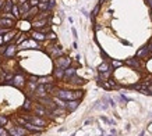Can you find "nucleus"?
Masks as SVG:
<instances>
[{"label":"nucleus","instance_id":"f257e3e1","mask_svg":"<svg viewBox=\"0 0 152 136\" xmlns=\"http://www.w3.org/2000/svg\"><path fill=\"white\" fill-rule=\"evenodd\" d=\"M57 96H59V99H61V100H67V101L75 100L74 92H70V90H59L57 92Z\"/></svg>","mask_w":152,"mask_h":136},{"label":"nucleus","instance_id":"f03ea898","mask_svg":"<svg viewBox=\"0 0 152 136\" xmlns=\"http://www.w3.org/2000/svg\"><path fill=\"white\" fill-rule=\"evenodd\" d=\"M56 63H57V67H60L63 70H67L68 65L71 64V60L68 58V57H59Z\"/></svg>","mask_w":152,"mask_h":136},{"label":"nucleus","instance_id":"7ed1b4c3","mask_svg":"<svg viewBox=\"0 0 152 136\" xmlns=\"http://www.w3.org/2000/svg\"><path fill=\"white\" fill-rule=\"evenodd\" d=\"M28 121L31 122V124H34L35 126H39V128H42V126L46 125V121L42 119V118H39V117H31Z\"/></svg>","mask_w":152,"mask_h":136},{"label":"nucleus","instance_id":"20e7f679","mask_svg":"<svg viewBox=\"0 0 152 136\" xmlns=\"http://www.w3.org/2000/svg\"><path fill=\"white\" fill-rule=\"evenodd\" d=\"M78 106H80V101H78V100H71V101H67V106H66V108H67L68 112H73L74 110H77Z\"/></svg>","mask_w":152,"mask_h":136},{"label":"nucleus","instance_id":"39448f33","mask_svg":"<svg viewBox=\"0 0 152 136\" xmlns=\"http://www.w3.org/2000/svg\"><path fill=\"white\" fill-rule=\"evenodd\" d=\"M24 83H25V78L22 77V75H17V77L13 78V85H14V86L21 87Z\"/></svg>","mask_w":152,"mask_h":136},{"label":"nucleus","instance_id":"423d86ee","mask_svg":"<svg viewBox=\"0 0 152 136\" xmlns=\"http://www.w3.org/2000/svg\"><path fill=\"white\" fill-rule=\"evenodd\" d=\"M73 77H75V68H70L68 67L67 70H64V78L66 79H71Z\"/></svg>","mask_w":152,"mask_h":136},{"label":"nucleus","instance_id":"0eeeda50","mask_svg":"<svg viewBox=\"0 0 152 136\" xmlns=\"http://www.w3.org/2000/svg\"><path fill=\"white\" fill-rule=\"evenodd\" d=\"M46 86H43V85H39L38 87H36V90H35V93H36V96H39V97H42V96H46Z\"/></svg>","mask_w":152,"mask_h":136},{"label":"nucleus","instance_id":"6e6552de","mask_svg":"<svg viewBox=\"0 0 152 136\" xmlns=\"http://www.w3.org/2000/svg\"><path fill=\"white\" fill-rule=\"evenodd\" d=\"M53 75H54V78L60 79V78H63V77H64V70H63V68H60V67H56V68H54Z\"/></svg>","mask_w":152,"mask_h":136},{"label":"nucleus","instance_id":"1a4fd4ad","mask_svg":"<svg viewBox=\"0 0 152 136\" xmlns=\"http://www.w3.org/2000/svg\"><path fill=\"white\" fill-rule=\"evenodd\" d=\"M15 54V46H8L6 52H4V56L6 57H13Z\"/></svg>","mask_w":152,"mask_h":136},{"label":"nucleus","instance_id":"9d476101","mask_svg":"<svg viewBox=\"0 0 152 136\" xmlns=\"http://www.w3.org/2000/svg\"><path fill=\"white\" fill-rule=\"evenodd\" d=\"M127 65H130V67H133V68H140V63H138V60H135V58H128L127 61Z\"/></svg>","mask_w":152,"mask_h":136},{"label":"nucleus","instance_id":"9b49d317","mask_svg":"<svg viewBox=\"0 0 152 136\" xmlns=\"http://www.w3.org/2000/svg\"><path fill=\"white\" fill-rule=\"evenodd\" d=\"M98 71H99V72H107V71H110L109 64H107V63H102L101 65L98 67Z\"/></svg>","mask_w":152,"mask_h":136},{"label":"nucleus","instance_id":"f8f14e48","mask_svg":"<svg viewBox=\"0 0 152 136\" xmlns=\"http://www.w3.org/2000/svg\"><path fill=\"white\" fill-rule=\"evenodd\" d=\"M32 38L35 39V40H43L46 36L43 35V33H41V32H34V33H32Z\"/></svg>","mask_w":152,"mask_h":136},{"label":"nucleus","instance_id":"ddd939ff","mask_svg":"<svg viewBox=\"0 0 152 136\" xmlns=\"http://www.w3.org/2000/svg\"><path fill=\"white\" fill-rule=\"evenodd\" d=\"M70 81L73 82V83H78V85H84V83H85V81L82 79V78H78L77 75H75V77H73Z\"/></svg>","mask_w":152,"mask_h":136},{"label":"nucleus","instance_id":"4468645a","mask_svg":"<svg viewBox=\"0 0 152 136\" xmlns=\"http://www.w3.org/2000/svg\"><path fill=\"white\" fill-rule=\"evenodd\" d=\"M148 52H149L148 47H142V49L140 50V52H137V57H145Z\"/></svg>","mask_w":152,"mask_h":136},{"label":"nucleus","instance_id":"2eb2a0df","mask_svg":"<svg viewBox=\"0 0 152 136\" xmlns=\"http://www.w3.org/2000/svg\"><path fill=\"white\" fill-rule=\"evenodd\" d=\"M0 25H3V27H11V25H13V21L3 18V20H0Z\"/></svg>","mask_w":152,"mask_h":136},{"label":"nucleus","instance_id":"dca6fc26","mask_svg":"<svg viewBox=\"0 0 152 136\" xmlns=\"http://www.w3.org/2000/svg\"><path fill=\"white\" fill-rule=\"evenodd\" d=\"M35 112L38 115H46V110H43L42 107H36L35 108Z\"/></svg>","mask_w":152,"mask_h":136},{"label":"nucleus","instance_id":"f3484780","mask_svg":"<svg viewBox=\"0 0 152 136\" xmlns=\"http://www.w3.org/2000/svg\"><path fill=\"white\" fill-rule=\"evenodd\" d=\"M7 117H6V115H0V125H6V124H7Z\"/></svg>","mask_w":152,"mask_h":136},{"label":"nucleus","instance_id":"a211bd4d","mask_svg":"<svg viewBox=\"0 0 152 136\" xmlns=\"http://www.w3.org/2000/svg\"><path fill=\"white\" fill-rule=\"evenodd\" d=\"M15 129H17V132H18V135H20V136H22L25 132H27V129H25V128H21V126H17Z\"/></svg>","mask_w":152,"mask_h":136},{"label":"nucleus","instance_id":"6ab92c4d","mask_svg":"<svg viewBox=\"0 0 152 136\" xmlns=\"http://www.w3.org/2000/svg\"><path fill=\"white\" fill-rule=\"evenodd\" d=\"M24 110H29V108H31V100H29V99H27V100H25V103H24Z\"/></svg>","mask_w":152,"mask_h":136},{"label":"nucleus","instance_id":"aec40b11","mask_svg":"<svg viewBox=\"0 0 152 136\" xmlns=\"http://www.w3.org/2000/svg\"><path fill=\"white\" fill-rule=\"evenodd\" d=\"M13 7H14V6L11 4V0H8L7 3H6V7H4V8H6L7 11H10V10H13Z\"/></svg>","mask_w":152,"mask_h":136},{"label":"nucleus","instance_id":"412c9836","mask_svg":"<svg viewBox=\"0 0 152 136\" xmlns=\"http://www.w3.org/2000/svg\"><path fill=\"white\" fill-rule=\"evenodd\" d=\"M109 75H110V71H107V72H101V78H102V79L109 78Z\"/></svg>","mask_w":152,"mask_h":136},{"label":"nucleus","instance_id":"4be33fe9","mask_svg":"<svg viewBox=\"0 0 152 136\" xmlns=\"http://www.w3.org/2000/svg\"><path fill=\"white\" fill-rule=\"evenodd\" d=\"M28 8H29V6H28L27 3H24V4H21L20 10H21V11H28Z\"/></svg>","mask_w":152,"mask_h":136},{"label":"nucleus","instance_id":"5701e85b","mask_svg":"<svg viewBox=\"0 0 152 136\" xmlns=\"http://www.w3.org/2000/svg\"><path fill=\"white\" fill-rule=\"evenodd\" d=\"M112 65H113L114 68H119V67H121V63H120V61H116V60H114V61H112Z\"/></svg>","mask_w":152,"mask_h":136},{"label":"nucleus","instance_id":"b1692460","mask_svg":"<svg viewBox=\"0 0 152 136\" xmlns=\"http://www.w3.org/2000/svg\"><path fill=\"white\" fill-rule=\"evenodd\" d=\"M99 7H101V6H99V4H96V7L94 8V11H92V15H96V14H98V11H99Z\"/></svg>","mask_w":152,"mask_h":136},{"label":"nucleus","instance_id":"393cba45","mask_svg":"<svg viewBox=\"0 0 152 136\" xmlns=\"http://www.w3.org/2000/svg\"><path fill=\"white\" fill-rule=\"evenodd\" d=\"M46 22L45 21H39V22H34V27H42V25H45Z\"/></svg>","mask_w":152,"mask_h":136},{"label":"nucleus","instance_id":"a878e982","mask_svg":"<svg viewBox=\"0 0 152 136\" xmlns=\"http://www.w3.org/2000/svg\"><path fill=\"white\" fill-rule=\"evenodd\" d=\"M11 38H13V33H8V35H6V38H4L3 40H4V42H8Z\"/></svg>","mask_w":152,"mask_h":136},{"label":"nucleus","instance_id":"bb28decb","mask_svg":"<svg viewBox=\"0 0 152 136\" xmlns=\"http://www.w3.org/2000/svg\"><path fill=\"white\" fill-rule=\"evenodd\" d=\"M52 112H53V114H63L64 110H60V108H57V110H53Z\"/></svg>","mask_w":152,"mask_h":136},{"label":"nucleus","instance_id":"cd10ccee","mask_svg":"<svg viewBox=\"0 0 152 136\" xmlns=\"http://www.w3.org/2000/svg\"><path fill=\"white\" fill-rule=\"evenodd\" d=\"M0 136H7V132L3 128H0Z\"/></svg>","mask_w":152,"mask_h":136},{"label":"nucleus","instance_id":"c85d7f7f","mask_svg":"<svg viewBox=\"0 0 152 136\" xmlns=\"http://www.w3.org/2000/svg\"><path fill=\"white\" fill-rule=\"evenodd\" d=\"M38 3H39V0H31V1H29V4H31V6H36Z\"/></svg>","mask_w":152,"mask_h":136},{"label":"nucleus","instance_id":"c756f323","mask_svg":"<svg viewBox=\"0 0 152 136\" xmlns=\"http://www.w3.org/2000/svg\"><path fill=\"white\" fill-rule=\"evenodd\" d=\"M48 6H49V8H53V6H54V0H50Z\"/></svg>","mask_w":152,"mask_h":136},{"label":"nucleus","instance_id":"7c9ffc66","mask_svg":"<svg viewBox=\"0 0 152 136\" xmlns=\"http://www.w3.org/2000/svg\"><path fill=\"white\" fill-rule=\"evenodd\" d=\"M13 11H14V15H15V17H18V8L15 7V6L13 7Z\"/></svg>","mask_w":152,"mask_h":136},{"label":"nucleus","instance_id":"2f4dec72","mask_svg":"<svg viewBox=\"0 0 152 136\" xmlns=\"http://www.w3.org/2000/svg\"><path fill=\"white\" fill-rule=\"evenodd\" d=\"M49 39H52V40H53V39H56V35H54V33H50V35H49Z\"/></svg>","mask_w":152,"mask_h":136},{"label":"nucleus","instance_id":"473e14b6","mask_svg":"<svg viewBox=\"0 0 152 136\" xmlns=\"http://www.w3.org/2000/svg\"><path fill=\"white\" fill-rule=\"evenodd\" d=\"M71 31H73V35H74V38H77V31H75V29H74V28L71 29Z\"/></svg>","mask_w":152,"mask_h":136},{"label":"nucleus","instance_id":"72a5a7b5","mask_svg":"<svg viewBox=\"0 0 152 136\" xmlns=\"http://www.w3.org/2000/svg\"><path fill=\"white\" fill-rule=\"evenodd\" d=\"M4 42V40H3V39H1V38H0V45H1V43H3Z\"/></svg>","mask_w":152,"mask_h":136}]
</instances>
